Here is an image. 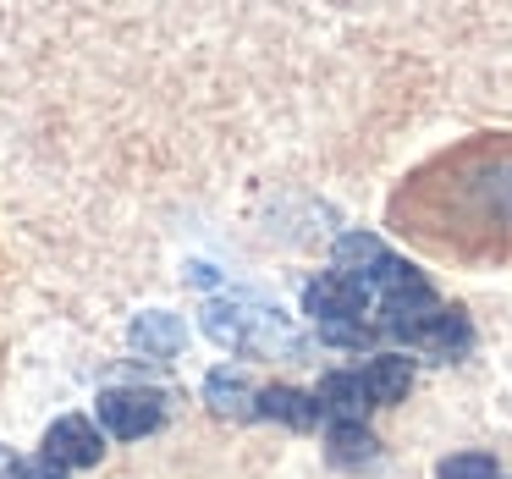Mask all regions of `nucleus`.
<instances>
[{
    "label": "nucleus",
    "instance_id": "obj_1",
    "mask_svg": "<svg viewBox=\"0 0 512 479\" xmlns=\"http://www.w3.org/2000/svg\"><path fill=\"white\" fill-rule=\"evenodd\" d=\"M94 413H100L105 435H116V441H144L166 419V397L155 386H111V391H100Z\"/></svg>",
    "mask_w": 512,
    "mask_h": 479
},
{
    "label": "nucleus",
    "instance_id": "obj_2",
    "mask_svg": "<svg viewBox=\"0 0 512 479\" xmlns=\"http://www.w3.org/2000/svg\"><path fill=\"white\" fill-rule=\"evenodd\" d=\"M39 457H50L56 468H94L105 457V430L94 419H83V413H61L45 430Z\"/></svg>",
    "mask_w": 512,
    "mask_h": 479
},
{
    "label": "nucleus",
    "instance_id": "obj_3",
    "mask_svg": "<svg viewBox=\"0 0 512 479\" xmlns=\"http://www.w3.org/2000/svg\"><path fill=\"white\" fill-rule=\"evenodd\" d=\"M391 265H397V259H391L386 243H380V237H369V232H353V237H342V243H336V276L358 281V287H386Z\"/></svg>",
    "mask_w": 512,
    "mask_h": 479
},
{
    "label": "nucleus",
    "instance_id": "obj_4",
    "mask_svg": "<svg viewBox=\"0 0 512 479\" xmlns=\"http://www.w3.org/2000/svg\"><path fill=\"white\" fill-rule=\"evenodd\" d=\"M364 303H369V287H358V281L347 276H320L309 281V292H303V309L314 314V320H364Z\"/></svg>",
    "mask_w": 512,
    "mask_h": 479
},
{
    "label": "nucleus",
    "instance_id": "obj_5",
    "mask_svg": "<svg viewBox=\"0 0 512 479\" xmlns=\"http://www.w3.org/2000/svg\"><path fill=\"white\" fill-rule=\"evenodd\" d=\"M254 413L287 424V430H314L320 402H314V391H298V386H265V391H254Z\"/></svg>",
    "mask_w": 512,
    "mask_h": 479
},
{
    "label": "nucleus",
    "instance_id": "obj_6",
    "mask_svg": "<svg viewBox=\"0 0 512 479\" xmlns=\"http://www.w3.org/2000/svg\"><path fill=\"white\" fill-rule=\"evenodd\" d=\"M358 380H364L369 402L391 408V402H402V397H408V386H413V358L408 353H380V358H369V369Z\"/></svg>",
    "mask_w": 512,
    "mask_h": 479
},
{
    "label": "nucleus",
    "instance_id": "obj_7",
    "mask_svg": "<svg viewBox=\"0 0 512 479\" xmlns=\"http://www.w3.org/2000/svg\"><path fill=\"white\" fill-rule=\"evenodd\" d=\"M314 402H320V413H336V424H364L369 391H364V380H358V375L336 369V375H325V380H320Z\"/></svg>",
    "mask_w": 512,
    "mask_h": 479
},
{
    "label": "nucleus",
    "instance_id": "obj_8",
    "mask_svg": "<svg viewBox=\"0 0 512 479\" xmlns=\"http://www.w3.org/2000/svg\"><path fill=\"white\" fill-rule=\"evenodd\" d=\"M408 342H419V347H430V353L452 358V353H463V347L474 342V325H468L463 309H435L430 320H424L419 331L408 336Z\"/></svg>",
    "mask_w": 512,
    "mask_h": 479
},
{
    "label": "nucleus",
    "instance_id": "obj_9",
    "mask_svg": "<svg viewBox=\"0 0 512 479\" xmlns=\"http://www.w3.org/2000/svg\"><path fill=\"white\" fill-rule=\"evenodd\" d=\"M133 342L144 347V353H155V358H171V353H182V342H188V325H182L177 314L149 309V314L133 320Z\"/></svg>",
    "mask_w": 512,
    "mask_h": 479
},
{
    "label": "nucleus",
    "instance_id": "obj_10",
    "mask_svg": "<svg viewBox=\"0 0 512 479\" xmlns=\"http://www.w3.org/2000/svg\"><path fill=\"white\" fill-rule=\"evenodd\" d=\"M204 397L221 413H254V386H248L237 369H215V375L204 380Z\"/></svg>",
    "mask_w": 512,
    "mask_h": 479
},
{
    "label": "nucleus",
    "instance_id": "obj_11",
    "mask_svg": "<svg viewBox=\"0 0 512 479\" xmlns=\"http://www.w3.org/2000/svg\"><path fill=\"white\" fill-rule=\"evenodd\" d=\"M325 446H331V463H342V468H358V463L375 457V435H369L364 424H331Z\"/></svg>",
    "mask_w": 512,
    "mask_h": 479
},
{
    "label": "nucleus",
    "instance_id": "obj_12",
    "mask_svg": "<svg viewBox=\"0 0 512 479\" xmlns=\"http://www.w3.org/2000/svg\"><path fill=\"white\" fill-rule=\"evenodd\" d=\"M435 474L441 479H496V457L490 452H457V457H446Z\"/></svg>",
    "mask_w": 512,
    "mask_h": 479
},
{
    "label": "nucleus",
    "instance_id": "obj_13",
    "mask_svg": "<svg viewBox=\"0 0 512 479\" xmlns=\"http://www.w3.org/2000/svg\"><path fill=\"white\" fill-rule=\"evenodd\" d=\"M320 336H325L331 347H369V342H375V331H369L364 320H325Z\"/></svg>",
    "mask_w": 512,
    "mask_h": 479
},
{
    "label": "nucleus",
    "instance_id": "obj_14",
    "mask_svg": "<svg viewBox=\"0 0 512 479\" xmlns=\"http://www.w3.org/2000/svg\"><path fill=\"white\" fill-rule=\"evenodd\" d=\"M12 479H67V468H56L50 457H12Z\"/></svg>",
    "mask_w": 512,
    "mask_h": 479
},
{
    "label": "nucleus",
    "instance_id": "obj_15",
    "mask_svg": "<svg viewBox=\"0 0 512 479\" xmlns=\"http://www.w3.org/2000/svg\"><path fill=\"white\" fill-rule=\"evenodd\" d=\"M0 463H12V457H6V446H0Z\"/></svg>",
    "mask_w": 512,
    "mask_h": 479
},
{
    "label": "nucleus",
    "instance_id": "obj_16",
    "mask_svg": "<svg viewBox=\"0 0 512 479\" xmlns=\"http://www.w3.org/2000/svg\"><path fill=\"white\" fill-rule=\"evenodd\" d=\"M496 479H501V474H496Z\"/></svg>",
    "mask_w": 512,
    "mask_h": 479
}]
</instances>
